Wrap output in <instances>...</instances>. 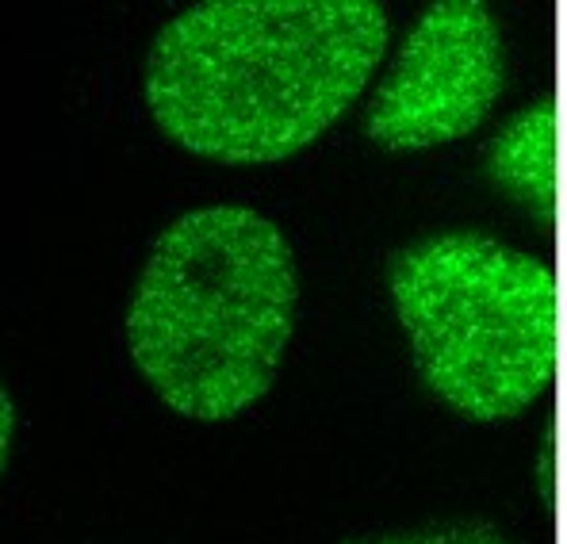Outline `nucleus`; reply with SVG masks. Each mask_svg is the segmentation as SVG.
Wrapping results in <instances>:
<instances>
[{"mask_svg":"<svg viewBox=\"0 0 567 544\" xmlns=\"http://www.w3.org/2000/svg\"><path fill=\"white\" fill-rule=\"evenodd\" d=\"M391 47L377 0H204L154 35L150 120L215 165H280L315 146L372 85Z\"/></svg>","mask_w":567,"mask_h":544,"instance_id":"nucleus-1","label":"nucleus"},{"mask_svg":"<svg viewBox=\"0 0 567 544\" xmlns=\"http://www.w3.org/2000/svg\"><path fill=\"white\" fill-rule=\"evenodd\" d=\"M296 311L288 234L246 204L192 207L150 246L127 304V349L173 414L230 422L272 391Z\"/></svg>","mask_w":567,"mask_h":544,"instance_id":"nucleus-2","label":"nucleus"},{"mask_svg":"<svg viewBox=\"0 0 567 544\" xmlns=\"http://www.w3.org/2000/svg\"><path fill=\"white\" fill-rule=\"evenodd\" d=\"M388 299L422 388L464 422L525 414L560 361L553 265L483 230H430L388 261Z\"/></svg>","mask_w":567,"mask_h":544,"instance_id":"nucleus-3","label":"nucleus"},{"mask_svg":"<svg viewBox=\"0 0 567 544\" xmlns=\"http://www.w3.org/2000/svg\"><path fill=\"white\" fill-rule=\"evenodd\" d=\"M506 92V39L483 0L422 8L364 107V138L388 154L475 135Z\"/></svg>","mask_w":567,"mask_h":544,"instance_id":"nucleus-4","label":"nucleus"},{"mask_svg":"<svg viewBox=\"0 0 567 544\" xmlns=\"http://www.w3.org/2000/svg\"><path fill=\"white\" fill-rule=\"evenodd\" d=\"M487 177L503 196L537 215L545 227L556 219V107L533 100L498 127L487 146Z\"/></svg>","mask_w":567,"mask_h":544,"instance_id":"nucleus-5","label":"nucleus"},{"mask_svg":"<svg viewBox=\"0 0 567 544\" xmlns=\"http://www.w3.org/2000/svg\"><path fill=\"white\" fill-rule=\"evenodd\" d=\"M341 544H514L506 530H498L487 517H445V522H425L411 530L391 533H364Z\"/></svg>","mask_w":567,"mask_h":544,"instance_id":"nucleus-6","label":"nucleus"},{"mask_svg":"<svg viewBox=\"0 0 567 544\" xmlns=\"http://www.w3.org/2000/svg\"><path fill=\"white\" fill-rule=\"evenodd\" d=\"M12 441H16V403L4 383H0V475H4L8 460H12Z\"/></svg>","mask_w":567,"mask_h":544,"instance_id":"nucleus-7","label":"nucleus"}]
</instances>
